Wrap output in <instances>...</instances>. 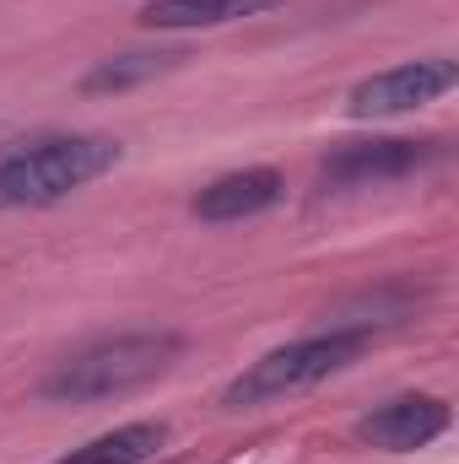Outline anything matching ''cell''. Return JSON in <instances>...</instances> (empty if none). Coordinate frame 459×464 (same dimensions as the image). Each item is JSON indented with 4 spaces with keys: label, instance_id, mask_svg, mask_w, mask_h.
<instances>
[{
    "label": "cell",
    "instance_id": "6da1fadb",
    "mask_svg": "<svg viewBox=\"0 0 459 464\" xmlns=\"http://www.w3.org/2000/svg\"><path fill=\"white\" fill-rule=\"evenodd\" d=\"M119 157H124V146L114 135H87V130L11 140V146H0V211L60 206L65 195L114 173Z\"/></svg>",
    "mask_w": 459,
    "mask_h": 464
},
{
    "label": "cell",
    "instance_id": "7a4b0ae2",
    "mask_svg": "<svg viewBox=\"0 0 459 464\" xmlns=\"http://www.w3.org/2000/svg\"><path fill=\"white\" fill-rule=\"evenodd\" d=\"M179 335L173 330H135V335H109L98 346L76 351L65 362H54V372L38 383L44 405H98V400H119L151 378H162L179 356Z\"/></svg>",
    "mask_w": 459,
    "mask_h": 464
},
{
    "label": "cell",
    "instance_id": "3957f363",
    "mask_svg": "<svg viewBox=\"0 0 459 464\" xmlns=\"http://www.w3.org/2000/svg\"><path fill=\"white\" fill-rule=\"evenodd\" d=\"M362 351H367V335H356V330H325V335L265 351L222 389V411H259V405H276L287 394H303V389L336 378L341 367H351Z\"/></svg>",
    "mask_w": 459,
    "mask_h": 464
},
{
    "label": "cell",
    "instance_id": "277c9868",
    "mask_svg": "<svg viewBox=\"0 0 459 464\" xmlns=\"http://www.w3.org/2000/svg\"><path fill=\"white\" fill-rule=\"evenodd\" d=\"M454 87H459V65L444 60V54H427V60H405V65L362 76L346 92V114L351 119H395V114H411V109H427V103L449 98Z\"/></svg>",
    "mask_w": 459,
    "mask_h": 464
},
{
    "label": "cell",
    "instance_id": "5b68a950",
    "mask_svg": "<svg viewBox=\"0 0 459 464\" xmlns=\"http://www.w3.org/2000/svg\"><path fill=\"white\" fill-rule=\"evenodd\" d=\"M422 162H433V140H400V135H384V140H346L325 157L319 168V184L325 189H367V184H389V179H405L416 173Z\"/></svg>",
    "mask_w": 459,
    "mask_h": 464
},
{
    "label": "cell",
    "instance_id": "8992f818",
    "mask_svg": "<svg viewBox=\"0 0 459 464\" xmlns=\"http://www.w3.org/2000/svg\"><path fill=\"white\" fill-rule=\"evenodd\" d=\"M449 421H454V411H449L438 394H400V400L367 411V416L356 421V438H362L367 449H384V454H416V449H427L433 438H444Z\"/></svg>",
    "mask_w": 459,
    "mask_h": 464
},
{
    "label": "cell",
    "instance_id": "52a82bcc",
    "mask_svg": "<svg viewBox=\"0 0 459 464\" xmlns=\"http://www.w3.org/2000/svg\"><path fill=\"white\" fill-rule=\"evenodd\" d=\"M281 200H287V179L276 168H238V173L211 179L190 200V217H200V222H249V217H265Z\"/></svg>",
    "mask_w": 459,
    "mask_h": 464
},
{
    "label": "cell",
    "instance_id": "ba28073f",
    "mask_svg": "<svg viewBox=\"0 0 459 464\" xmlns=\"http://www.w3.org/2000/svg\"><path fill=\"white\" fill-rule=\"evenodd\" d=\"M281 5L287 0H146L135 22L151 33H195V27H232V22H249Z\"/></svg>",
    "mask_w": 459,
    "mask_h": 464
},
{
    "label": "cell",
    "instance_id": "9c48e42d",
    "mask_svg": "<svg viewBox=\"0 0 459 464\" xmlns=\"http://www.w3.org/2000/svg\"><path fill=\"white\" fill-rule=\"evenodd\" d=\"M162 449H168V427L162 421H130V427H114V432L71 449L65 459H54V464H146V459H157Z\"/></svg>",
    "mask_w": 459,
    "mask_h": 464
},
{
    "label": "cell",
    "instance_id": "30bf717a",
    "mask_svg": "<svg viewBox=\"0 0 459 464\" xmlns=\"http://www.w3.org/2000/svg\"><path fill=\"white\" fill-rule=\"evenodd\" d=\"M179 60H184L179 49H135V54H114V60H103V65H93V71L82 76V92L103 98V92H124V87H141V82H151V76L173 71Z\"/></svg>",
    "mask_w": 459,
    "mask_h": 464
}]
</instances>
